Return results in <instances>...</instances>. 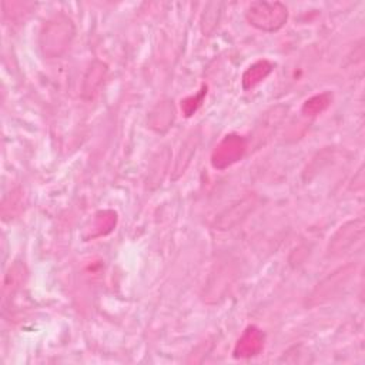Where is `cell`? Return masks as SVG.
Segmentation results:
<instances>
[{"label":"cell","instance_id":"4","mask_svg":"<svg viewBox=\"0 0 365 365\" xmlns=\"http://www.w3.org/2000/svg\"><path fill=\"white\" fill-rule=\"evenodd\" d=\"M272 66L262 60V61H258L255 64H252L242 76V84H244V88H251L254 86H257L259 81H262L271 71Z\"/></svg>","mask_w":365,"mask_h":365},{"label":"cell","instance_id":"5","mask_svg":"<svg viewBox=\"0 0 365 365\" xmlns=\"http://www.w3.org/2000/svg\"><path fill=\"white\" fill-rule=\"evenodd\" d=\"M329 103V97L328 94H321V96H315L312 97L311 100H308L304 107H302V111L305 114H309V115H315L318 113H321L322 110H325V107L328 106Z\"/></svg>","mask_w":365,"mask_h":365},{"label":"cell","instance_id":"1","mask_svg":"<svg viewBox=\"0 0 365 365\" xmlns=\"http://www.w3.org/2000/svg\"><path fill=\"white\" fill-rule=\"evenodd\" d=\"M287 7L281 3L257 1L247 10L248 21L264 31H275L281 29L287 21Z\"/></svg>","mask_w":365,"mask_h":365},{"label":"cell","instance_id":"3","mask_svg":"<svg viewBox=\"0 0 365 365\" xmlns=\"http://www.w3.org/2000/svg\"><path fill=\"white\" fill-rule=\"evenodd\" d=\"M262 345H264V335L261 334V331L257 329L255 327H250L238 339L234 354L235 356H240V358L254 356L262 349Z\"/></svg>","mask_w":365,"mask_h":365},{"label":"cell","instance_id":"2","mask_svg":"<svg viewBox=\"0 0 365 365\" xmlns=\"http://www.w3.org/2000/svg\"><path fill=\"white\" fill-rule=\"evenodd\" d=\"M245 144L237 135H227L215 148L212 154V165L215 168H225L235 163L244 154Z\"/></svg>","mask_w":365,"mask_h":365}]
</instances>
